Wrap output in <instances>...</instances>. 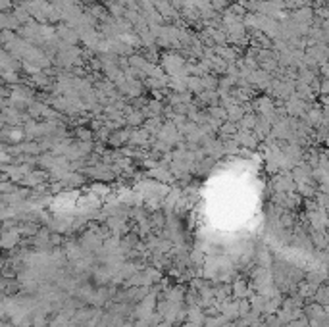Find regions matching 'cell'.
Returning <instances> with one entry per match:
<instances>
[]
</instances>
